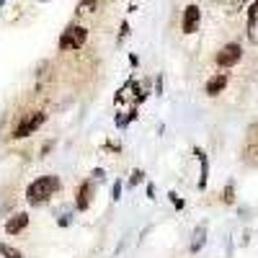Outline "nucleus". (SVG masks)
Masks as SVG:
<instances>
[{
    "label": "nucleus",
    "instance_id": "f3484780",
    "mask_svg": "<svg viewBox=\"0 0 258 258\" xmlns=\"http://www.w3.org/2000/svg\"><path fill=\"white\" fill-rule=\"evenodd\" d=\"M147 197H150V199L155 197V186H153V183H147Z\"/></svg>",
    "mask_w": 258,
    "mask_h": 258
},
{
    "label": "nucleus",
    "instance_id": "20e7f679",
    "mask_svg": "<svg viewBox=\"0 0 258 258\" xmlns=\"http://www.w3.org/2000/svg\"><path fill=\"white\" fill-rule=\"evenodd\" d=\"M240 57H243V49H240V44H225L220 52H217V64L220 68H232V64H238L240 62Z\"/></svg>",
    "mask_w": 258,
    "mask_h": 258
},
{
    "label": "nucleus",
    "instance_id": "ddd939ff",
    "mask_svg": "<svg viewBox=\"0 0 258 258\" xmlns=\"http://www.w3.org/2000/svg\"><path fill=\"white\" fill-rule=\"evenodd\" d=\"M132 119H137V111H129L126 116H119V119H116V124H119V126H126Z\"/></svg>",
    "mask_w": 258,
    "mask_h": 258
},
{
    "label": "nucleus",
    "instance_id": "f03ea898",
    "mask_svg": "<svg viewBox=\"0 0 258 258\" xmlns=\"http://www.w3.org/2000/svg\"><path fill=\"white\" fill-rule=\"evenodd\" d=\"M88 39V29L83 26H68L59 36V49H80Z\"/></svg>",
    "mask_w": 258,
    "mask_h": 258
},
{
    "label": "nucleus",
    "instance_id": "dca6fc26",
    "mask_svg": "<svg viewBox=\"0 0 258 258\" xmlns=\"http://www.w3.org/2000/svg\"><path fill=\"white\" fill-rule=\"evenodd\" d=\"M225 202H227V204H232V202H235V191H232V183L225 188Z\"/></svg>",
    "mask_w": 258,
    "mask_h": 258
},
{
    "label": "nucleus",
    "instance_id": "f257e3e1",
    "mask_svg": "<svg viewBox=\"0 0 258 258\" xmlns=\"http://www.w3.org/2000/svg\"><path fill=\"white\" fill-rule=\"evenodd\" d=\"M57 188H59V178L57 176H41V178H36L26 188V199H29V204L39 207V204L49 202L54 194H57Z\"/></svg>",
    "mask_w": 258,
    "mask_h": 258
},
{
    "label": "nucleus",
    "instance_id": "7ed1b4c3",
    "mask_svg": "<svg viewBox=\"0 0 258 258\" xmlns=\"http://www.w3.org/2000/svg\"><path fill=\"white\" fill-rule=\"evenodd\" d=\"M44 114H41V111H34V114H26L24 119H21V124L13 129V137L16 140H24V137H29V135H34L36 132V129L41 126V124H44Z\"/></svg>",
    "mask_w": 258,
    "mask_h": 258
},
{
    "label": "nucleus",
    "instance_id": "9d476101",
    "mask_svg": "<svg viewBox=\"0 0 258 258\" xmlns=\"http://www.w3.org/2000/svg\"><path fill=\"white\" fill-rule=\"evenodd\" d=\"M194 155L199 158V163H202V176H199V188H204L207 186V176H209V163H207V155H204V150H194Z\"/></svg>",
    "mask_w": 258,
    "mask_h": 258
},
{
    "label": "nucleus",
    "instance_id": "2eb2a0df",
    "mask_svg": "<svg viewBox=\"0 0 258 258\" xmlns=\"http://www.w3.org/2000/svg\"><path fill=\"white\" fill-rule=\"evenodd\" d=\"M222 3L230 8V11H240L243 8V3H245V0H222Z\"/></svg>",
    "mask_w": 258,
    "mask_h": 258
},
{
    "label": "nucleus",
    "instance_id": "423d86ee",
    "mask_svg": "<svg viewBox=\"0 0 258 258\" xmlns=\"http://www.w3.org/2000/svg\"><path fill=\"white\" fill-rule=\"evenodd\" d=\"M91 202H93V181H83L80 186H78V199H75V207L80 209V212H85L91 207Z\"/></svg>",
    "mask_w": 258,
    "mask_h": 258
},
{
    "label": "nucleus",
    "instance_id": "f8f14e48",
    "mask_svg": "<svg viewBox=\"0 0 258 258\" xmlns=\"http://www.w3.org/2000/svg\"><path fill=\"white\" fill-rule=\"evenodd\" d=\"M0 250H3V255H6V258H24V255H21L16 248H11V245H0Z\"/></svg>",
    "mask_w": 258,
    "mask_h": 258
},
{
    "label": "nucleus",
    "instance_id": "1a4fd4ad",
    "mask_svg": "<svg viewBox=\"0 0 258 258\" xmlns=\"http://www.w3.org/2000/svg\"><path fill=\"white\" fill-rule=\"evenodd\" d=\"M204 243H207V225H199L191 235V253H199L204 248Z\"/></svg>",
    "mask_w": 258,
    "mask_h": 258
},
{
    "label": "nucleus",
    "instance_id": "39448f33",
    "mask_svg": "<svg viewBox=\"0 0 258 258\" xmlns=\"http://www.w3.org/2000/svg\"><path fill=\"white\" fill-rule=\"evenodd\" d=\"M199 21H202V11H199L197 6H186L183 21H181L183 34H194V31H197V29H199Z\"/></svg>",
    "mask_w": 258,
    "mask_h": 258
},
{
    "label": "nucleus",
    "instance_id": "4468645a",
    "mask_svg": "<svg viewBox=\"0 0 258 258\" xmlns=\"http://www.w3.org/2000/svg\"><path fill=\"white\" fill-rule=\"evenodd\" d=\"M111 199H114V202L121 199V181H114V186H111Z\"/></svg>",
    "mask_w": 258,
    "mask_h": 258
},
{
    "label": "nucleus",
    "instance_id": "9b49d317",
    "mask_svg": "<svg viewBox=\"0 0 258 258\" xmlns=\"http://www.w3.org/2000/svg\"><path fill=\"white\" fill-rule=\"evenodd\" d=\"M142 181H145V173H142V170H140V168H137V170H132V176H129V186L135 188V186H140Z\"/></svg>",
    "mask_w": 258,
    "mask_h": 258
},
{
    "label": "nucleus",
    "instance_id": "6e6552de",
    "mask_svg": "<svg viewBox=\"0 0 258 258\" xmlns=\"http://www.w3.org/2000/svg\"><path fill=\"white\" fill-rule=\"evenodd\" d=\"M225 85H227V75L225 73H217V75H212L207 80V96H217L225 91Z\"/></svg>",
    "mask_w": 258,
    "mask_h": 258
},
{
    "label": "nucleus",
    "instance_id": "0eeeda50",
    "mask_svg": "<svg viewBox=\"0 0 258 258\" xmlns=\"http://www.w3.org/2000/svg\"><path fill=\"white\" fill-rule=\"evenodd\" d=\"M26 225H29V214L26 212H18V214H13V217L6 222V232L8 235H18L21 230H26Z\"/></svg>",
    "mask_w": 258,
    "mask_h": 258
}]
</instances>
